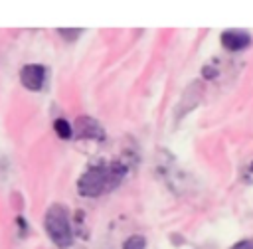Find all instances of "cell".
I'll return each mask as SVG.
<instances>
[{
  "mask_svg": "<svg viewBox=\"0 0 253 249\" xmlns=\"http://www.w3.org/2000/svg\"><path fill=\"white\" fill-rule=\"evenodd\" d=\"M126 176V166L121 162L97 164L87 168L77 180V192L83 198H97L105 192L115 190Z\"/></svg>",
  "mask_w": 253,
  "mask_h": 249,
  "instance_id": "6da1fadb",
  "label": "cell"
},
{
  "mask_svg": "<svg viewBox=\"0 0 253 249\" xmlns=\"http://www.w3.org/2000/svg\"><path fill=\"white\" fill-rule=\"evenodd\" d=\"M43 225H45V231H47L49 239L57 247H61V249L71 247L73 231H71V225H69V213H67L65 206H61V204L49 206V209L45 211Z\"/></svg>",
  "mask_w": 253,
  "mask_h": 249,
  "instance_id": "7a4b0ae2",
  "label": "cell"
},
{
  "mask_svg": "<svg viewBox=\"0 0 253 249\" xmlns=\"http://www.w3.org/2000/svg\"><path fill=\"white\" fill-rule=\"evenodd\" d=\"M45 75H47V71L40 63H28L20 69V81L30 91H40L45 83Z\"/></svg>",
  "mask_w": 253,
  "mask_h": 249,
  "instance_id": "3957f363",
  "label": "cell"
},
{
  "mask_svg": "<svg viewBox=\"0 0 253 249\" xmlns=\"http://www.w3.org/2000/svg\"><path fill=\"white\" fill-rule=\"evenodd\" d=\"M219 42L227 51H243V49H247L251 45V34L245 32V30L231 28V30L221 32Z\"/></svg>",
  "mask_w": 253,
  "mask_h": 249,
  "instance_id": "277c9868",
  "label": "cell"
},
{
  "mask_svg": "<svg viewBox=\"0 0 253 249\" xmlns=\"http://www.w3.org/2000/svg\"><path fill=\"white\" fill-rule=\"evenodd\" d=\"M75 134L79 138H93V140L95 138L97 140H103L105 138L103 126L95 119H91V117H79L75 121Z\"/></svg>",
  "mask_w": 253,
  "mask_h": 249,
  "instance_id": "5b68a950",
  "label": "cell"
},
{
  "mask_svg": "<svg viewBox=\"0 0 253 249\" xmlns=\"http://www.w3.org/2000/svg\"><path fill=\"white\" fill-rule=\"evenodd\" d=\"M53 128H55L57 136L63 138V140H67V138L73 136V128H71V124H69L65 119H55V121H53Z\"/></svg>",
  "mask_w": 253,
  "mask_h": 249,
  "instance_id": "8992f818",
  "label": "cell"
},
{
  "mask_svg": "<svg viewBox=\"0 0 253 249\" xmlns=\"http://www.w3.org/2000/svg\"><path fill=\"white\" fill-rule=\"evenodd\" d=\"M123 249H146V239L142 235H130L123 243Z\"/></svg>",
  "mask_w": 253,
  "mask_h": 249,
  "instance_id": "52a82bcc",
  "label": "cell"
},
{
  "mask_svg": "<svg viewBox=\"0 0 253 249\" xmlns=\"http://www.w3.org/2000/svg\"><path fill=\"white\" fill-rule=\"evenodd\" d=\"M57 34H59L61 38H65L67 42H75V40H77V38H79V36L83 34V30H77V28H75V30H67V28H59V30H57Z\"/></svg>",
  "mask_w": 253,
  "mask_h": 249,
  "instance_id": "ba28073f",
  "label": "cell"
},
{
  "mask_svg": "<svg viewBox=\"0 0 253 249\" xmlns=\"http://www.w3.org/2000/svg\"><path fill=\"white\" fill-rule=\"evenodd\" d=\"M229 249H253V239H241V241L233 243Z\"/></svg>",
  "mask_w": 253,
  "mask_h": 249,
  "instance_id": "9c48e42d",
  "label": "cell"
},
{
  "mask_svg": "<svg viewBox=\"0 0 253 249\" xmlns=\"http://www.w3.org/2000/svg\"><path fill=\"white\" fill-rule=\"evenodd\" d=\"M202 75L208 77V79H213V77H215V69H211V67H202Z\"/></svg>",
  "mask_w": 253,
  "mask_h": 249,
  "instance_id": "30bf717a",
  "label": "cell"
}]
</instances>
